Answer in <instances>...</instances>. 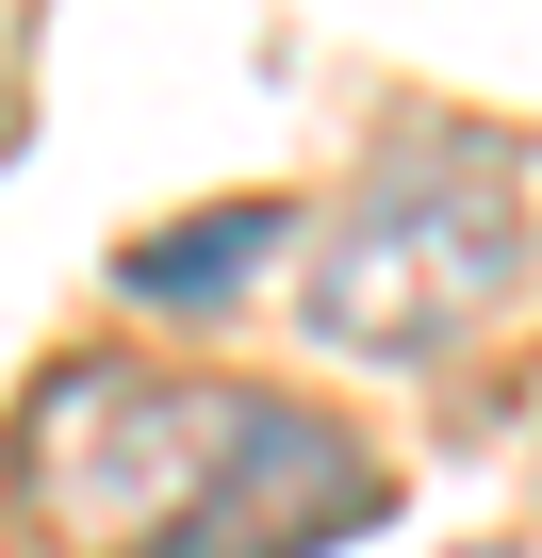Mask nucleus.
<instances>
[{
  "label": "nucleus",
  "mask_w": 542,
  "mask_h": 558,
  "mask_svg": "<svg viewBox=\"0 0 542 558\" xmlns=\"http://www.w3.org/2000/svg\"><path fill=\"white\" fill-rule=\"evenodd\" d=\"M230 411L246 395H197V378H116V362H50L17 444H0V493L50 558H165L230 460Z\"/></svg>",
  "instance_id": "f03ea898"
},
{
  "label": "nucleus",
  "mask_w": 542,
  "mask_h": 558,
  "mask_svg": "<svg viewBox=\"0 0 542 558\" xmlns=\"http://www.w3.org/2000/svg\"><path fill=\"white\" fill-rule=\"evenodd\" d=\"M280 246H297V214H280V197H214V214L132 230V246H116V279H132V313H230Z\"/></svg>",
  "instance_id": "20e7f679"
},
{
  "label": "nucleus",
  "mask_w": 542,
  "mask_h": 558,
  "mask_svg": "<svg viewBox=\"0 0 542 558\" xmlns=\"http://www.w3.org/2000/svg\"><path fill=\"white\" fill-rule=\"evenodd\" d=\"M509 279H526V181H509V148L493 132H411V148H378L313 214L297 313L346 362H444V345H477L509 313Z\"/></svg>",
  "instance_id": "f257e3e1"
},
{
  "label": "nucleus",
  "mask_w": 542,
  "mask_h": 558,
  "mask_svg": "<svg viewBox=\"0 0 542 558\" xmlns=\"http://www.w3.org/2000/svg\"><path fill=\"white\" fill-rule=\"evenodd\" d=\"M362 509H378V460H362L329 411L246 395V411H230V460H214V493H197V525H181L165 558H313V542H346Z\"/></svg>",
  "instance_id": "7ed1b4c3"
}]
</instances>
